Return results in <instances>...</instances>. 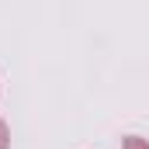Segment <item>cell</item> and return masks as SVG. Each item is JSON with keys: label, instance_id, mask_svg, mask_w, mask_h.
Listing matches in <instances>:
<instances>
[{"label": "cell", "instance_id": "1", "mask_svg": "<svg viewBox=\"0 0 149 149\" xmlns=\"http://www.w3.org/2000/svg\"><path fill=\"white\" fill-rule=\"evenodd\" d=\"M0 149H10V128L3 118H0Z\"/></svg>", "mask_w": 149, "mask_h": 149}, {"label": "cell", "instance_id": "2", "mask_svg": "<svg viewBox=\"0 0 149 149\" xmlns=\"http://www.w3.org/2000/svg\"><path fill=\"white\" fill-rule=\"evenodd\" d=\"M125 149H149V142L139 139V135H128V139H125Z\"/></svg>", "mask_w": 149, "mask_h": 149}]
</instances>
